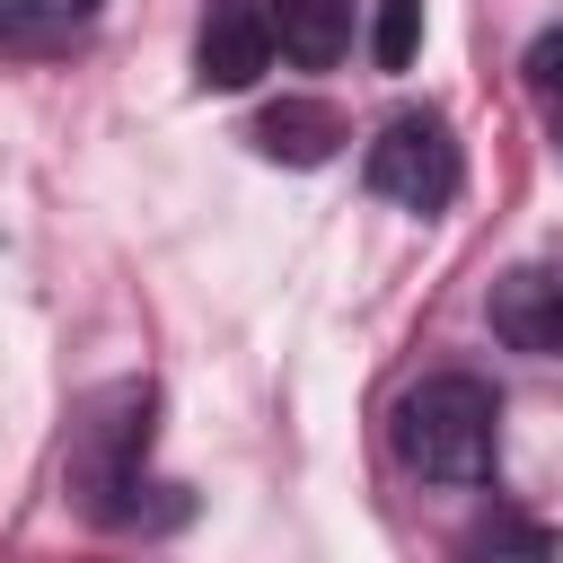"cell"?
<instances>
[{"label":"cell","mask_w":563,"mask_h":563,"mask_svg":"<svg viewBox=\"0 0 563 563\" xmlns=\"http://www.w3.org/2000/svg\"><path fill=\"white\" fill-rule=\"evenodd\" d=\"M264 62H273V26L255 9H211L202 44H194V79L202 88H255Z\"/></svg>","instance_id":"5"},{"label":"cell","mask_w":563,"mask_h":563,"mask_svg":"<svg viewBox=\"0 0 563 563\" xmlns=\"http://www.w3.org/2000/svg\"><path fill=\"white\" fill-rule=\"evenodd\" d=\"M79 35V9L62 0H0V53H53Z\"/></svg>","instance_id":"8"},{"label":"cell","mask_w":563,"mask_h":563,"mask_svg":"<svg viewBox=\"0 0 563 563\" xmlns=\"http://www.w3.org/2000/svg\"><path fill=\"white\" fill-rule=\"evenodd\" d=\"M246 141H255L264 158H282V167H325L334 141H343V114H334L325 97H282V106H264V114L246 123Z\"/></svg>","instance_id":"6"},{"label":"cell","mask_w":563,"mask_h":563,"mask_svg":"<svg viewBox=\"0 0 563 563\" xmlns=\"http://www.w3.org/2000/svg\"><path fill=\"white\" fill-rule=\"evenodd\" d=\"M528 97H537V114H545V132L563 150V35H537L528 44Z\"/></svg>","instance_id":"10"},{"label":"cell","mask_w":563,"mask_h":563,"mask_svg":"<svg viewBox=\"0 0 563 563\" xmlns=\"http://www.w3.org/2000/svg\"><path fill=\"white\" fill-rule=\"evenodd\" d=\"M493 334L510 352H537V361H563V255L545 264H510L493 282Z\"/></svg>","instance_id":"4"},{"label":"cell","mask_w":563,"mask_h":563,"mask_svg":"<svg viewBox=\"0 0 563 563\" xmlns=\"http://www.w3.org/2000/svg\"><path fill=\"white\" fill-rule=\"evenodd\" d=\"M264 26H273V44H282V62L325 70V62H343V44H352V0H273Z\"/></svg>","instance_id":"7"},{"label":"cell","mask_w":563,"mask_h":563,"mask_svg":"<svg viewBox=\"0 0 563 563\" xmlns=\"http://www.w3.org/2000/svg\"><path fill=\"white\" fill-rule=\"evenodd\" d=\"M361 176H369V194L396 202V211H449L457 185H466V158H457V132H449L431 106H413V114H396V123L369 141Z\"/></svg>","instance_id":"3"},{"label":"cell","mask_w":563,"mask_h":563,"mask_svg":"<svg viewBox=\"0 0 563 563\" xmlns=\"http://www.w3.org/2000/svg\"><path fill=\"white\" fill-rule=\"evenodd\" d=\"M141 457H150V387L97 396L88 422H79V501H88V519L141 528V501H132V493H150Z\"/></svg>","instance_id":"2"},{"label":"cell","mask_w":563,"mask_h":563,"mask_svg":"<svg viewBox=\"0 0 563 563\" xmlns=\"http://www.w3.org/2000/svg\"><path fill=\"white\" fill-rule=\"evenodd\" d=\"M387 431H396V457L422 484H484L493 457H501V396L475 369H440V378L396 396Z\"/></svg>","instance_id":"1"},{"label":"cell","mask_w":563,"mask_h":563,"mask_svg":"<svg viewBox=\"0 0 563 563\" xmlns=\"http://www.w3.org/2000/svg\"><path fill=\"white\" fill-rule=\"evenodd\" d=\"M70 9H88V0H70Z\"/></svg>","instance_id":"12"},{"label":"cell","mask_w":563,"mask_h":563,"mask_svg":"<svg viewBox=\"0 0 563 563\" xmlns=\"http://www.w3.org/2000/svg\"><path fill=\"white\" fill-rule=\"evenodd\" d=\"M413 44H422V0H378L369 62H378V70H413Z\"/></svg>","instance_id":"9"},{"label":"cell","mask_w":563,"mask_h":563,"mask_svg":"<svg viewBox=\"0 0 563 563\" xmlns=\"http://www.w3.org/2000/svg\"><path fill=\"white\" fill-rule=\"evenodd\" d=\"M484 545H528V554H545V528H484Z\"/></svg>","instance_id":"11"}]
</instances>
